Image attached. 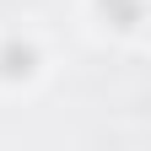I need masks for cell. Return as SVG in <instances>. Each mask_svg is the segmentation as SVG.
Returning <instances> with one entry per match:
<instances>
[{"instance_id":"cell-1","label":"cell","mask_w":151,"mask_h":151,"mask_svg":"<svg viewBox=\"0 0 151 151\" xmlns=\"http://www.w3.org/2000/svg\"><path fill=\"white\" fill-rule=\"evenodd\" d=\"M103 11H108L119 27H135V22H140V0H103Z\"/></svg>"},{"instance_id":"cell-2","label":"cell","mask_w":151,"mask_h":151,"mask_svg":"<svg viewBox=\"0 0 151 151\" xmlns=\"http://www.w3.org/2000/svg\"><path fill=\"white\" fill-rule=\"evenodd\" d=\"M0 60H6V76H27V70H32V49H16V43H11Z\"/></svg>"}]
</instances>
